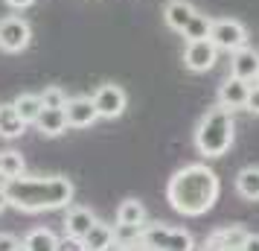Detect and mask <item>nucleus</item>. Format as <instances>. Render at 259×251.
Returning <instances> with one entry per match:
<instances>
[{
	"label": "nucleus",
	"instance_id": "nucleus-1",
	"mask_svg": "<svg viewBox=\"0 0 259 251\" xmlns=\"http://www.w3.org/2000/svg\"><path fill=\"white\" fill-rule=\"evenodd\" d=\"M222 181L207 164H187L166 184V202L184 216H204L219 202Z\"/></svg>",
	"mask_w": 259,
	"mask_h": 251
},
{
	"label": "nucleus",
	"instance_id": "nucleus-2",
	"mask_svg": "<svg viewBox=\"0 0 259 251\" xmlns=\"http://www.w3.org/2000/svg\"><path fill=\"white\" fill-rule=\"evenodd\" d=\"M9 207L21 213H44L70 207L76 187L67 175H21L6 184Z\"/></svg>",
	"mask_w": 259,
	"mask_h": 251
},
{
	"label": "nucleus",
	"instance_id": "nucleus-3",
	"mask_svg": "<svg viewBox=\"0 0 259 251\" xmlns=\"http://www.w3.org/2000/svg\"><path fill=\"white\" fill-rule=\"evenodd\" d=\"M236 140L233 111L224 105H212L195 126V149L204 158H224Z\"/></svg>",
	"mask_w": 259,
	"mask_h": 251
},
{
	"label": "nucleus",
	"instance_id": "nucleus-4",
	"mask_svg": "<svg viewBox=\"0 0 259 251\" xmlns=\"http://www.w3.org/2000/svg\"><path fill=\"white\" fill-rule=\"evenodd\" d=\"M149 251H195V242L187 231L172 228L166 222H152V225H143L137 234V242Z\"/></svg>",
	"mask_w": 259,
	"mask_h": 251
},
{
	"label": "nucleus",
	"instance_id": "nucleus-5",
	"mask_svg": "<svg viewBox=\"0 0 259 251\" xmlns=\"http://www.w3.org/2000/svg\"><path fill=\"white\" fill-rule=\"evenodd\" d=\"M32 44V26L21 15H6L0 18V53H24Z\"/></svg>",
	"mask_w": 259,
	"mask_h": 251
},
{
	"label": "nucleus",
	"instance_id": "nucleus-6",
	"mask_svg": "<svg viewBox=\"0 0 259 251\" xmlns=\"http://www.w3.org/2000/svg\"><path fill=\"white\" fill-rule=\"evenodd\" d=\"M210 41L224 53H236V50L247 47V26L236 18H219V21H212Z\"/></svg>",
	"mask_w": 259,
	"mask_h": 251
},
{
	"label": "nucleus",
	"instance_id": "nucleus-7",
	"mask_svg": "<svg viewBox=\"0 0 259 251\" xmlns=\"http://www.w3.org/2000/svg\"><path fill=\"white\" fill-rule=\"evenodd\" d=\"M94 105L99 111V120H117L122 117V111L128 105V96H125V91L119 85L105 82L94 91Z\"/></svg>",
	"mask_w": 259,
	"mask_h": 251
},
{
	"label": "nucleus",
	"instance_id": "nucleus-8",
	"mask_svg": "<svg viewBox=\"0 0 259 251\" xmlns=\"http://www.w3.org/2000/svg\"><path fill=\"white\" fill-rule=\"evenodd\" d=\"M219 59V47L210 38H198V41H187L184 47V67L189 73H207Z\"/></svg>",
	"mask_w": 259,
	"mask_h": 251
},
{
	"label": "nucleus",
	"instance_id": "nucleus-9",
	"mask_svg": "<svg viewBox=\"0 0 259 251\" xmlns=\"http://www.w3.org/2000/svg\"><path fill=\"white\" fill-rule=\"evenodd\" d=\"M64 114H67V126L70 129H91L99 120L94 96H70L67 105H64Z\"/></svg>",
	"mask_w": 259,
	"mask_h": 251
},
{
	"label": "nucleus",
	"instance_id": "nucleus-10",
	"mask_svg": "<svg viewBox=\"0 0 259 251\" xmlns=\"http://www.w3.org/2000/svg\"><path fill=\"white\" fill-rule=\"evenodd\" d=\"M64 237L73 239V242H82L84 234L96 225V213L91 207H67V213H64Z\"/></svg>",
	"mask_w": 259,
	"mask_h": 251
},
{
	"label": "nucleus",
	"instance_id": "nucleus-11",
	"mask_svg": "<svg viewBox=\"0 0 259 251\" xmlns=\"http://www.w3.org/2000/svg\"><path fill=\"white\" fill-rule=\"evenodd\" d=\"M247 94H250V82H245V79H239V76H233V73H230V76L219 85V105L230 108V111H236V108H245Z\"/></svg>",
	"mask_w": 259,
	"mask_h": 251
},
{
	"label": "nucleus",
	"instance_id": "nucleus-12",
	"mask_svg": "<svg viewBox=\"0 0 259 251\" xmlns=\"http://www.w3.org/2000/svg\"><path fill=\"white\" fill-rule=\"evenodd\" d=\"M230 73L245 79V82H253L259 76V50L242 47L236 53H230Z\"/></svg>",
	"mask_w": 259,
	"mask_h": 251
},
{
	"label": "nucleus",
	"instance_id": "nucleus-13",
	"mask_svg": "<svg viewBox=\"0 0 259 251\" xmlns=\"http://www.w3.org/2000/svg\"><path fill=\"white\" fill-rule=\"evenodd\" d=\"M195 12H198V9H195L189 0H169L163 6V21L172 32H181V35H184V29H187L189 21L195 18Z\"/></svg>",
	"mask_w": 259,
	"mask_h": 251
},
{
	"label": "nucleus",
	"instance_id": "nucleus-14",
	"mask_svg": "<svg viewBox=\"0 0 259 251\" xmlns=\"http://www.w3.org/2000/svg\"><path fill=\"white\" fill-rule=\"evenodd\" d=\"M114 245H117V225L111 228L108 222H99V219L82 239L84 251H111Z\"/></svg>",
	"mask_w": 259,
	"mask_h": 251
},
{
	"label": "nucleus",
	"instance_id": "nucleus-15",
	"mask_svg": "<svg viewBox=\"0 0 259 251\" xmlns=\"http://www.w3.org/2000/svg\"><path fill=\"white\" fill-rule=\"evenodd\" d=\"M247 234L250 231H245L242 225H224V228H215L207 237V242H212V245H219L224 251H242L247 242Z\"/></svg>",
	"mask_w": 259,
	"mask_h": 251
},
{
	"label": "nucleus",
	"instance_id": "nucleus-16",
	"mask_svg": "<svg viewBox=\"0 0 259 251\" xmlns=\"http://www.w3.org/2000/svg\"><path fill=\"white\" fill-rule=\"evenodd\" d=\"M35 126L44 137H59L67 132V114H64V108H44L38 114Z\"/></svg>",
	"mask_w": 259,
	"mask_h": 251
},
{
	"label": "nucleus",
	"instance_id": "nucleus-17",
	"mask_svg": "<svg viewBox=\"0 0 259 251\" xmlns=\"http://www.w3.org/2000/svg\"><path fill=\"white\" fill-rule=\"evenodd\" d=\"M26 126H29V123L18 114L15 102H9V105H0V137L15 140V137H21V134L26 132Z\"/></svg>",
	"mask_w": 259,
	"mask_h": 251
},
{
	"label": "nucleus",
	"instance_id": "nucleus-18",
	"mask_svg": "<svg viewBox=\"0 0 259 251\" xmlns=\"http://www.w3.org/2000/svg\"><path fill=\"white\" fill-rule=\"evenodd\" d=\"M143 225H146V207H143V202L125 199L117 207V228H134V231H140Z\"/></svg>",
	"mask_w": 259,
	"mask_h": 251
},
{
	"label": "nucleus",
	"instance_id": "nucleus-19",
	"mask_svg": "<svg viewBox=\"0 0 259 251\" xmlns=\"http://www.w3.org/2000/svg\"><path fill=\"white\" fill-rule=\"evenodd\" d=\"M236 193L245 202H259V167H242L236 172Z\"/></svg>",
	"mask_w": 259,
	"mask_h": 251
},
{
	"label": "nucleus",
	"instance_id": "nucleus-20",
	"mask_svg": "<svg viewBox=\"0 0 259 251\" xmlns=\"http://www.w3.org/2000/svg\"><path fill=\"white\" fill-rule=\"evenodd\" d=\"M24 251H61V239L50 228H32L24 237Z\"/></svg>",
	"mask_w": 259,
	"mask_h": 251
},
{
	"label": "nucleus",
	"instance_id": "nucleus-21",
	"mask_svg": "<svg viewBox=\"0 0 259 251\" xmlns=\"http://www.w3.org/2000/svg\"><path fill=\"white\" fill-rule=\"evenodd\" d=\"M15 108H18V114L26 120V123H35L38 114L44 111V102H41V94H29V91H24V94H18L12 99Z\"/></svg>",
	"mask_w": 259,
	"mask_h": 251
},
{
	"label": "nucleus",
	"instance_id": "nucleus-22",
	"mask_svg": "<svg viewBox=\"0 0 259 251\" xmlns=\"http://www.w3.org/2000/svg\"><path fill=\"white\" fill-rule=\"evenodd\" d=\"M0 172L6 175V178H21L26 175V164H24V155L21 152H15V149H6V152H0Z\"/></svg>",
	"mask_w": 259,
	"mask_h": 251
},
{
	"label": "nucleus",
	"instance_id": "nucleus-23",
	"mask_svg": "<svg viewBox=\"0 0 259 251\" xmlns=\"http://www.w3.org/2000/svg\"><path fill=\"white\" fill-rule=\"evenodd\" d=\"M210 32H212V18L204 12H195V18L184 29V38L187 41H198V38H210Z\"/></svg>",
	"mask_w": 259,
	"mask_h": 251
},
{
	"label": "nucleus",
	"instance_id": "nucleus-24",
	"mask_svg": "<svg viewBox=\"0 0 259 251\" xmlns=\"http://www.w3.org/2000/svg\"><path fill=\"white\" fill-rule=\"evenodd\" d=\"M67 99H70V96L64 94L59 85H50V88L41 91V102H44V108H64L67 105Z\"/></svg>",
	"mask_w": 259,
	"mask_h": 251
},
{
	"label": "nucleus",
	"instance_id": "nucleus-25",
	"mask_svg": "<svg viewBox=\"0 0 259 251\" xmlns=\"http://www.w3.org/2000/svg\"><path fill=\"white\" fill-rule=\"evenodd\" d=\"M24 248V239H18L9 231H0V251H21Z\"/></svg>",
	"mask_w": 259,
	"mask_h": 251
},
{
	"label": "nucleus",
	"instance_id": "nucleus-26",
	"mask_svg": "<svg viewBox=\"0 0 259 251\" xmlns=\"http://www.w3.org/2000/svg\"><path fill=\"white\" fill-rule=\"evenodd\" d=\"M245 111H250V114H256V117H259V82L250 85V94H247Z\"/></svg>",
	"mask_w": 259,
	"mask_h": 251
},
{
	"label": "nucleus",
	"instance_id": "nucleus-27",
	"mask_svg": "<svg viewBox=\"0 0 259 251\" xmlns=\"http://www.w3.org/2000/svg\"><path fill=\"white\" fill-rule=\"evenodd\" d=\"M3 3H6L9 9H15V12H24V9H29L35 0H3Z\"/></svg>",
	"mask_w": 259,
	"mask_h": 251
},
{
	"label": "nucleus",
	"instance_id": "nucleus-28",
	"mask_svg": "<svg viewBox=\"0 0 259 251\" xmlns=\"http://www.w3.org/2000/svg\"><path fill=\"white\" fill-rule=\"evenodd\" d=\"M242 251H259V234H247V242Z\"/></svg>",
	"mask_w": 259,
	"mask_h": 251
},
{
	"label": "nucleus",
	"instance_id": "nucleus-29",
	"mask_svg": "<svg viewBox=\"0 0 259 251\" xmlns=\"http://www.w3.org/2000/svg\"><path fill=\"white\" fill-rule=\"evenodd\" d=\"M117 251H149V248H143V245H117Z\"/></svg>",
	"mask_w": 259,
	"mask_h": 251
},
{
	"label": "nucleus",
	"instance_id": "nucleus-30",
	"mask_svg": "<svg viewBox=\"0 0 259 251\" xmlns=\"http://www.w3.org/2000/svg\"><path fill=\"white\" fill-rule=\"evenodd\" d=\"M198 251H224V248H219V245H212V242H204Z\"/></svg>",
	"mask_w": 259,
	"mask_h": 251
},
{
	"label": "nucleus",
	"instance_id": "nucleus-31",
	"mask_svg": "<svg viewBox=\"0 0 259 251\" xmlns=\"http://www.w3.org/2000/svg\"><path fill=\"white\" fill-rule=\"evenodd\" d=\"M256 82H259V76H256Z\"/></svg>",
	"mask_w": 259,
	"mask_h": 251
}]
</instances>
